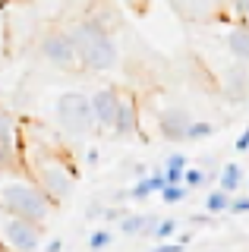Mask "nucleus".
<instances>
[{"mask_svg":"<svg viewBox=\"0 0 249 252\" xmlns=\"http://www.w3.org/2000/svg\"><path fill=\"white\" fill-rule=\"evenodd\" d=\"M38 51H41V60L51 63L54 69H63V73H85L82 60H79V51H76V41H73V35L66 32V26L44 32Z\"/></svg>","mask_w":249,"mask_h":252,"instance_id":"nucleus-6","label":"nucleus"},{"mask_svg":"<svg viewBox=\"0 0 249 252\" xmlns=\"http://www.w3.org/2000/svg\"><path fill=\"white\" fill-rule=\"evenodd\" d=\"M155 224H158V218H155V215H145V211H139V215H129V211H126V215L117 220V230H120L123 236H142V233L149 236Z\"/></svg>","mask_w":249,"mask_h":252,"instance_id":"nucleus-12","label":"nucleus"},{"mask_svg":"<svg viewBox=\"0 0 249 252\" xmlns=\"http://www.w3.org/2000/svg\"><path fill=\"white\" fill-rule=\"evenodd\" d=\"M19 170L29 173L54 205L66 202L76 186V167L66 148L57 145L38 123L19 126Z\"/></svg>","mask_w":249,"mask_h":252,"instance_id":"nucleus-1","label":"nucleus"},{"mask_svg":"<svg viewBox=\"0 0 249 252\" xmlns=\"http://www.w3.org/2000/svg\"><path fill=\"white\" fill-rule=\"evenodd\" d=\"M111 243H114V230H111V227H95V230L89 233V249L92 252H104Z\"/></svg>","mask_w":249,"mask_h":252,"instance_id":"nucleus-18","label":"nucleus"},{"mask_svg":"<svg viewBox=\"0 0 249 252\" xmlns=\"http://www.w3.org/2000/svg\"><path fill=\"white\" fill-rule=\"evenodd\" d=\"M192 123V114L186 107H167L164 114L158 117V132L167 142H186V129Z\"/></svg>","mask_w":249,"mask_h":252,"instance_id":"nucleus-10","label":"nucleus"},{"mask_svg":"<svg viewBox=\"0 0 249 252\" xmlns=\"http://www.w3.org/2000/svg\"><path fill=\"white\" fill-rule=\"evenodd\" d=\"M164 186H167V183H164V173L158 170V173H149V177H139L126 195H129L133 202H142V199H149V195H158Z\"/></svg>","mask_w":249,"mask_h":252,"instance_id":"nucleus-14","label":"nucleus"},{"mask_svg":"<svg viewBox=\"0 0 249 252\" xmlns=\"http://www.w3.org/2000/svg\"><path fill=\"white\" fill-rule=\"evenodd\" d=\"M243 180H246L243 167H240L237 161H230V164H224V167H221V173H218V189H224V192L233 195L240 186H243Z\"/></svg>","mask_w":249,"mask_h":252,"instance_id":"nucleus-15","label":"nucleus"},{"mask_svg":"<svg viewBox=\"0 0 249 252\" xmlns=\"http://www.w3.org/2000/svg\"><path fill=\"white\" fill-rule=\"evenodd\" d=\"M186 22H212L227 16V0H167Z\"/></svg>","mask_w":249,"mask_h":252,"instance_id":"nucleus-7","label":"nucleus"},{"mask_svg":"<svg viewBox=\"0 0 249 252\" xmlns=\"http://www.w3.org/2000/svg\"><path fill=\"white\" fill-rule=\"evenodd\" d=\"M0 208L13 211V215L32 220V224H48L51 211L57 208L44 189L35 183L29 173L22 170H0Z\"/></svg>","mask_w":249,"mask_h":252,"instance_id":"nucleus-2","label":"nucleus"},{"mask_svg":"<svg viewBox=\"0 0 249 252\" xmlns=\"http://www.w3.org/2000/svg\"><path fill=\"white\" fill-rule=\"evenodd\" d=\"M95 161H101V155H98V148H89V164H95Z\"/></svg>","mask_w":249,"mask_h":252,"instance_id":"nucleus-29","label":"nucleus"},{"mask_svg":"<svg viewBox=\"0 0 249 252\" xmlns=\"http://www.w3.org/2000/svg\"><path fill=\"white\" fill-rule=\"evenodd\" d=\"M41 243H44L41 224H32V220L0 208V249H6V252H38Z\"/></svg>","mask_w":249,"mask_h":252,"instance_id":"nucleus-5","label":"nucleus"},{"mask_svg":"<svg viewBox=\"0 0 249 252\" xmlns=\"http://www.w3.org/2000/svg\"><path fill=\"white\" fill-rule=\"evenodd\" d=\"M66 32L76 41V51H79L85 73H107V69L117 66L120 47H117L114 32L101 19H76L66 26Z\"/></svg>","mask_w":249,"mask_h":252,"instance_id":"nucleus-3","label":"nucleus"},{"mask_svg":"<svg viewBox=\"0 0 249 252\" xmlns=\"http://www.w3.org/2000/svg\"><path fill=\"white\" fill-rule=\"evenodd\" d=\"M233 148H237L240 155H243V152H249V126H246V129L237 136V145H233Z\"/></svg>","mask_w":249,"mask_h":252,"instance_id":"nucleus-27","label":"nucleus"},{"mask_svg":"<svg viewBox=\"0 0 249 252\" xmlns=\"http://www.w3.org/2000/svg\"><path fill=\"white\" fill-rule=\"evenodd\" d=\"M183 170H186V158L180 152H174L167 158V164H164V183H183Z\"/></svg>","mask_w":249,"mask_h":252,"instance_id":"nucleus-16","label":"nucleus"},{"mask_svg":"<svg viewBox=\"0 0 249 252\" xmlns=\"http://www.w3.org/2000/svg\"><path fill=\"white\" fill-rule=\"evenodd\" d=\"M183 249H186V246H183L180 240H161L152 252H183Z\"/></svg>","mask_w":249,"mask_h":252,"instance_id":"nucleus-25","label":"nucleus"},{"mask_svg":"<svg viewBox=\"0 0 249 252\" xmlns=\"http://www.w3.org/2000/svg\"><path fill=\"white\" fill-rule=\"evenodd\" d=\"M208 183V173L202 170V167H186L183 170V186L186 189H199V186H205Z\"/></svg>","mask_w":249,"mask_h":252,"instance_id":"nucleus-22","label":"nucleus"},{"mask_svg":"<svg viewBox=\"0 0 249 252\" xmlns=\"http://www.w3.org/2000/svg\"><path fill=\"white\" fill-rule=\"evenodd\" d=\"M186 192H189V189H186L183 183H167L158 195L164 199V205H180V202L186 199Z\"/></svg>","mask_w":249,"mask_h":252,"instance_id":"nucleus-21","label":"nucleus"},{"mask_svg":"<svg viewBox=\"0 0 249 252\" xmlns=\"http://www.w3.org/2000/svg\"><path fill=\"white\" fill-rule=\"evenodd\" d=\"M117 101H120V89H114V85H101L98 92L89 94V107H92L98 132H111L114 114H117Z\"/></svg>","mask_w":249,"mask_h":252,"instance_id":"nucleus-9","label":"nucleus"},{"mask_svg":"<svg viewBox=\"0 0 249 252\" xmlns=\"http://www.w3.org/2000/svg\"><path fill=\"white\" fill-rule=\"evenodd\" d=\"M215 132V123H208V120H192L189 123V129H186V142H202V139H208Z\"/></svg>","mask_w":249,"mask_h":252,"instance_id":"nucleus-20","label":"nucleus"},{"mask_svg":"<svg viewBox=\"0 0 249 252\" xmlns=\"http://www.w3.org/2000/svg\"><path fill=\"white\" fill-rule=\"evenodd\" d=\"M111 136L129 142L139 136V101L133 92H120V101H117V114H114V126Z\"/></svg>","mask_w":249,"mask_h":252,"instance_id":"nucleus-8","label":"nucleus"},{"mask_svg":"<svg viewBox=\"0 0 249 252\" xmlns=\"http://www.w3.org/2000/svg\"><path fill=\"white\" fill-rule=\"evenodd\" d=\"M177 230H180V224H177V218H164V220H161L158 218V224H155L152 227V236H155V240H174V233Z\"/></svg>","mask_w":249,"mask_h":252,"instance_id":"nucleus-19","label":"nucleus"},{"mask_svg":"<svg viewBox=\"0 0 249 252\" xmlns=\"http://www.w3.org/2000/svg\"><path fill=\"white\" fill-rule=\"evenodd\" d=\"M0 51H6V6H0Z\"/></svg>","mask_w":249,"mask_h":252,"instance_id":"nucleus-26","label":"nucleus"},{"mask_svg":"<svg viewBox=\"0 0 249 252\" xmlns=\"http://www.w3.org/2000/svg\"><path fill=\"white\" fill-rule=\"evenodd\" d=\"M224 92H227V98H233V101H240L249 92V69H246V63H237L233 69L224 73Z\"/></svg>","mask_w":249,"mask_h":252,"instance_id":"nucleus-13","label":"nucleus"},{"mask_svg":"<svg viewBox=\"0 0 249 252\" xmlns=\"http://www.w3.org/2000/svg\"><path fill=\"white\" fill-rule=\"evenodd\" d=\"M44 252H63V240H60V236L48 240V243H44Z\"/></svg>","mask_w":249,"mask_h":252,"instance_id":"nucleus-28","label":"nucleus"},{"mask_svg":"<svg viewBox=\"0 0 249 252\" xmlns=\"http://www.w3.org/2000/svg\"><path fill=\"white\" fill-rule=\"evenodd\" d=\"M54 117H57L60 132L69 139H89L95 132V117L89 107V94L82 92H63L54 104Z\"/></svg>","mask_w":249,"mask_h":252,"instance_id":"nucleus-4","label":"nucleus"},{"mask_svg":"<svg viewBox=\"0 0 249 252\" xmlns=\"http://www.w3.org/2000/svg\"><path fill=\"white\" fill-rule=\"evenodd\" d=\"M224 44H227L233 60L249 66V26L246 22H233V26L227 29V35H224Z\"/></svg>","mask_w":249,"mask_h":252,"instance_id":"nucleus-11","label":"nucleus"},{"mask_svg":"<svg viewBox=\"0 0 249 252\" xmlns=\"http://www.w3.org/2000/svg\"><path fill=\"white\" fill-rule=\"evenodd\" d=\"M227 13L237 22H246L249 26V0H227Z\"/></svg>","mask_w":249,"mask_h":252,"instance_id":"nucleus-23","label":"nucleus"},{"mask_svg":"<svg viewBox=\"0 0 249 252\" xmlns=\"http://www.w3.org/2000/svg\"><path fill=\"white\" fill-rule=\"evenodd\" d=\"M227 208H230V192H224V189H215L212 195L205 199V215H227Z\"/></svg>","mask_w":249,"mask_h":252,"instance_id":"nucleus-17","label":"nucleus"},{"mask_svg":"<svg viewBox=\"0 0 249 252\" xmlns=\"http://www.w3.org/2000/svg\"><path fill=\"white\" fill-rule=\"evenodd\" d=\"M6 3H10V0H0V6H6Z\"/></svg>","mask_w":249,"mask_h":252,"instance_id":"nucleus-30","label":"nucleus"},{"mask_svg":"<svg viewBox=\"0 0 249 252\" xmlns=\"http://www.w3.org/2000/svg\"><path fill=\"white\" fill-rule=\"evenodd\" d=\"M227 215H249V195H230Z\"/></svg>","mask_w":249,"mask_h":252,"instance_id":"nucleus-24","label":"nucleus"}]
</instances>
